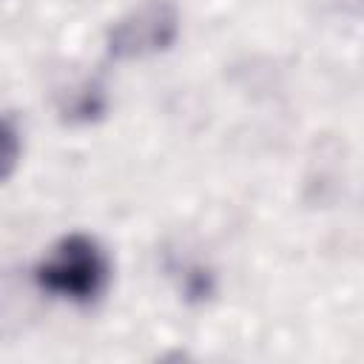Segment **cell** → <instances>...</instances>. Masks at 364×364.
<instances>
[{
  "mask_svg": "<svg viewBox=\"0 0 364 364\" xmlns=\"http://www.w3.org/2000/svg\"><path fill=\"white\" fill-rule=\"evenodd\" d=\"M108 256L88 233H65L46 259L34 267L31 279L40 293L71 304H94L108 287Z\"/></svg>",
  "mask_w": 364,
  "mask_h": 364,
  "instance_id": "obj_1",
  "label": "cell"
},
{
  "mask_svg": "<svg viewBox=\"0 0 364 364\" xmlns=\"http://www.w3.org/2000/svg\"><path fill=\"white\" fill-rule=\"evenodd\" d=\"M176 0H142L117 17L105 31V51L111 60H145L168 51L179 37Z\"/></svg>",
  "mask_w": 364,
  "mask_h": 364,
  "instance_id": "obj_2",
  "label": "cell"
},
{
  "mask_svg": "<svg viewBox=\"0 0 364 364\" xmlns=\"http://www.w3.org/2000/svg\"><path fill=\"white\" fill-rule=\"evenodd\" d=\"M31 290H37L34 279L26 284L20 276L0 270V341L14 338L26 330V321L34 316Z\"/></svg>",
  "mask_w": 364,
  "mask_h": 364,
  "instance_id": "obj_3",
  "label": "cell"
},
{
  "mask_svg": "<svg viewBox=\"0 0 364 364\" xmlns=\"http://www.w3.org/2000/svg\"><path fill=\"white\" fill-rule=\"evenodd\" d=\"M57 111H60L63 122H71V125L91 122V119H97L105 111V91H102V85L88 80V82L71 88L68 94H63Z\"/></svg>",
  "mask_w": 364,
  "mask_h": 364,
  "instance_id": "obj_4",
  "label": "cell"
},
{
  "mask_svg": "<svg viewBox=\"0 0 364 364\" xmlns=\"http://www.w3.org/2000/svg\"><path fill=\"white\" fill-rule=\"evenodd\" d=\"M20 154H23V139L17 125L9 117H0V182H6L17 171Z\"/></svg>",
  "mask_w": 364,
  "mask_h": 364,
  "instance_id": "obj_5",
  "label": "cell"
}]
</instances>
